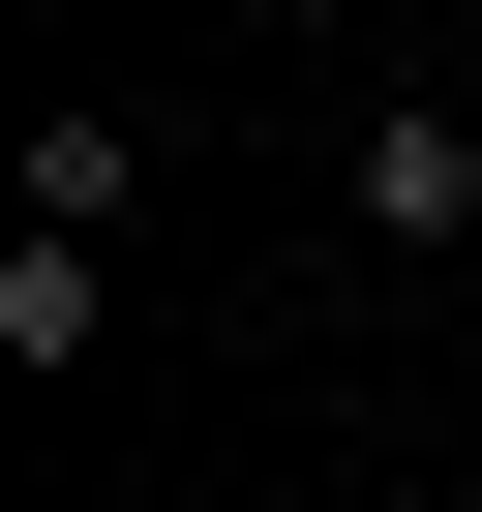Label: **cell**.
Wrapping results in <instances>:
<instances>
[{
	"label": "cell",
	"instance_id": "cell-1",
	"mask_svg": "<svg viewBox=\"0 0 482 512\" xmlns=\"http://www.w3.org/2000/svg\"><path fill=\"white\" fill-rule=\"evenodd\" d=\"M332 211L392 241V272H452V241H482V121H452V91H392V121L332 151Z\"/></svg>",
	"mask_w": 482,
	"mask_h": 512
},
{
	"label": "cell",
	"instance_id": "cell-2",
	"mask_svg": "<svg viewBox=\"0 0 482 512\" xmlns=\"http://www.w3.org/2000/svg\"><path fill=\"white\" fill-rule=\"evenodd\" d=\"M121 211H151V121L61 91V121H31V241H121Z\"/></svg>",
	"mask_w": 482,
	"mask_h": 512
},
{
	"label": "cell",
	"instance_id": "cell-3",
	"mask_svg": "<svg viewBox=\"0 0 482 512\" xmlns=\"http://www.w3.org/2000/svg\"><path fill=\"white\" fill-rule=\"evenodd\" d=\"M121 332V241H0V362H91Z\"/></svg>",
	"mask_w": 482,
	"mask_h": 512
}]
</instances>
